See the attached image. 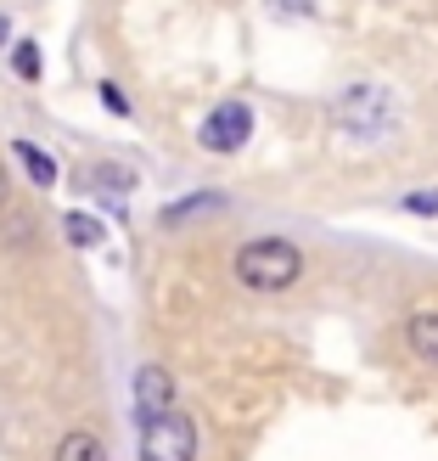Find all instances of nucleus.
Masks as SVG:
<instances>
[{"instance_id":"nucleus-1","label":"nucleus","mask_w":438,"mask_h":461,"mask_svg":"<svg viewBox=\"0 0 438 461\" xmlns=\"http://www.w3.org/2000/svg\"><path fill=\"white\" fill-rule=\"evenodd\" d=\"M304 276V253L287 237H253L237 248V282L247 293H287Z\"/></svg>"},{"instance_id":"nucleus-2","label":"nucleus","mask_w":438,"mask_h":461,"mask_svg":"<svg viewBox=\"0 0 438 461\" xmlns=\"http://www.w3.org/2000/svg\"><path fill=\"white\" fill-rule=\"evenodd\" d=\"M135 461H197V422L180 405L164 411V417H147Z\"/></svg>"},{"instance_id":"nucleus-3","label":"nucleus","mask_w":438,"mask_h":461,"mask_svg":"<svg viewBox=\"0 0 438 461\" xmlns=\"http://www.w3.org/2000/svg\"><path fill=\"white\" fill-rule=\"evenodd\" d=\"M337 124L349 135H360V141H377V135H388V124H394V107H388L382 90L354 85V90H343V102H337Z\"/></svg>"},{"instance_id":"nucleus-4","label":"nucleus","mask_w":438,"mask_h":461,"mask_svg":"<svg viewBox=\"0 0 438 461\" xmlns=\"http://www.w3.org/2000/svg\"><path fill=\"white\" fill-rule=\"evenodd\" d=\"M247 135H253V107L247 102H219L209 119H202L197 141H202V152H237Z\"/></svg>"},{"instance_id":"nucleus-5","label":"nucleus","mask_w":438,"mask_h":461,"mask_svg":"<svg viewBox=\"0 0 438 461\" xmlns=\"http://www.w3.org/2000/svg\"><path fill=\"white\" fill-rule=\"evenodd\" d=\"M135 411H141V422L174 411V377L164 366H141V372H135Z\"/></svg>"},{"instance_id":"nucleus-6","label":"nucleus","mask_w":438,"mask_h":461,"mask_svg":"<svg viewBox=\"0 0 438 461\" xmlns=\"http://www.w3.org/2000/svg\"><path fill=\"white\" fill-rule=\"evenodd\" d=\"M405 343L422 366H438V310H416L405 321Z\"/></svg>"},{"instance_id":"nucleus-7","label":"nucleus","mask_w":438,"mask_h":461,"mask_svg":"<svg viewBox=\"0 0 438 461\" xmlns=\"http://www.w3.org/2000/svg\"><path fill=\"white\" fill-rule=\"evenodd\" d=\"M57 461H107V445L96 439V433L74 428V433H62V439H57Z\"/></svg>"},{"instance_id":"nucleus-8","label":"nucleus","mask_w":438,"mask_h":461,"mask_svg":"<svg viewBox=\"0 0 438 461\" xmlns=\"http://www.w3.org/2000/svg\"><path fill=\"white\" fill-rule=\"evenodd\" d=\"M12 152H17V164L29 169V180H34V186H57V164H51V158H45L34 141H12Z\"/></svg>"},{"instance_id":"nucleus-9","label":"nucleus","mask_w":438,"mask_h":461,"mask_svg":"<svg viewBox=\"0 0 438 461\" xmlns=\"http://www.w3.org/2000/svg\"><path fill=\"white\" fill-rule=\"evenodd\" d=\"M62 230H67V242H74V248H96V242L107 237V225H102L96 214H67Z\"/></svg>"},{"instance_id":"nucleus-10","label":"nucleus","mask_w":438,"mask_h":461,"mask_svg":"<svg viewBox=\"0 0 438 461\" xmlns=\"http://www.w3.org/2000/svg\"><path fill=\"white\" fill-rule=\"evenodd\" d=\"M34 51H40V45H17V74L22 79H40V57Z\"/></svg>"},{"instance_id":"nucleus-11","label":"nucleus","mask_w":438,"mask_h":461,"mask_svg":"<svg viewBox=\"0 0 438 461\" xmlns=\"http://www.w3.org/2000/svg\"><path fill=\"white\" fill-rule=\"evenodd\" d=\"M197 209H219V197H192V203H174V209H169L164 220H186V214H197Z\"/></svg>"},{"instance_id":"nucleus-12","label":"nucleus","mask_w":438,"mask_h":461,"mask_svg":"<svg viewBox=\"0 0 438 461\" xmlns=\"http://www.w3.org/2000/svg\"><path fill=\"white\" fill-rule=\"evenodd\" d=\"M405 209H410V214H438V192H410Z\"/></svg>"},{"instance_id":"nucleus-13","label":"nucleus","mask_w":438,"mask_h":461,"mask_svg":"<svg viewBox=\"0 0 438 461\" xmlns=\"http://www.w3.org/2000/svg\"><path fill=\"white\" fill-rule=\"evenodd\" d=\"M102 102H107L112 113H119V119L130 113V102H124V90H119V85H102Z\"/></svg>"},{"instance_id":"nucleus-14","label":"nucleus","mask_w":438,"mask_h":461,"mask_svg":"<svg viewBox=\"0 0 438 461\" xmlns=\"http://www.w3.org/2000/svg\"><path fill=\"white\" fill-rule=\"evenodd\" d=\"M6 197H12V175H6V164H0V209H6Z\"/></svg>"},{"instance_id":"nucleus-15","label":"nucleus","mask_w":438,"mask_h":461,"mask_svg":"<svg viewBox=\"0 0 438 461\" xmlns=\"http://www.w3.org/2000/svg\"><path fill=\"white\" fill-rule=\"evenodd\" d=\"M6 40H12V17H6V12H0V45H6Z\"/></svg>"}]
</instances>
